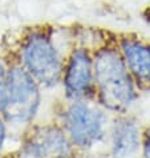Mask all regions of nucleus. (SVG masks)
<instances>
[{"label":"nucleus","mask_w":150,"mask_h":158,"mask_svg":"<svg viewBox=\"0 0 150 158\" xmlns=\"http://www.w3.org/2000/svg\"><path fill=\"white\" fill-rule=\"evenodd\" d=\"M145 158H150V133L148 134L145 142Z\"/></svg>","instance_id":"9d476101"},{"label":"nucleus","mask_w":150,"mask_h":158,"mask_svg":"<svg viewBox=\"0 0 150 158\" xmlns=\"http://www.w3.org/2000/svg\"><path fill=\"white\" fill-rule=\"evenodd\" d=\"M3 139H4V125L2 120H0V149H2V145H3Z\"/></svg>","instance_id":"9b49d317"},{"label":"nucleus","mask_w":150,"mask_h":158,"mask_svg":"<svg viewBox=\"0 0 150 158\" xmlns=\"http://www.w3.org/2000/svg\"><path fill=\"white\" fill-rule=\"evenodd\" d=\"M6 78H7V72H6V69H4L3 65L0 64V90L3 89L4 82H6Z\"/></svg>","instance_id":"1a4fd4ad"},{"label":"nucleus","mask_w":150,"mask_h":158,"mask_svg":"<svg viewBox=\"0 0 150 158\" xmlns=\"http://www.w3.org/2000/svg\"><path fill=\"white\" fill-rule=\"evenodd\" d=\"M39 98L36 82L25 69L15 67L7 73L0 90V109L7 120L14 122L31 120L39 106Z\"/></svg>","instance_id":"f03ea898"},{"label":"nucleus","mask_w":150,"mask_h":158,"mask_svg":"<svg viewBox=\"0 0 150 158\" xmlns=\"http://www.w3.org/2000/svg\"><path fill=\"white\" fill-rule=\"evenodd\" d=\"M65 121L73 142L80 146H90L102 134V114L86 104H73L67 112Z\"/></svg>","instance_id":"20e7f679"},{"label":"nucleus","mask_w":150,"mask_h":158,"mask_svg":"<svg viewBox=\"0 0 150 158\" xmlns=\"http://www.w3.org/2000/svg\"><path fill=\"white\" fill-rule=\"evenodd\" d=\"M138 128L130 120H118L113 130V154L116 158H130L138 149Z\"/></svg>","instance_id":"6e6552de"},{"label":"nucleus","mask_w":150,"mask_h":158,"mask_svg":"<svg viewBox=\"0 0 150 158\" xmlns=\"http://www.w3.org/2000/svg\"><path fill=\"white\" fill-rule=\"evenodd\" d=\"M27 150L35 158H64L69 153V143L59 129L44 128L31 137Z\"/></svg>","instance_id":"423d86ee"},{"label":"nucleus","mask_w":150,"mask_h":158,"mask_svg":"<svg viewBox=\"0 0 150 158\" xmlns=\"http://www.w3.org/2000/svg\"><path fill=\"white\" fill-rule=\"evenodd\" d=\"M93 72L101 94L108 108L120 110L134 98L133 84L126 65L114 49H101L93 60Z\"/></svg>","instance_id":"f257e3e1"},{"label":"nucleus","mask_w":150,"mask_h":158,"mask_svg":"<svg viewBox=\"0 0 150 158\" xmlns=\"http://www.w3.org/2000/svg\"><path fill=\"white\" fill-rule=\"evenodd\" d=\"M21 59L27 72L43 85H56L61 78L63 64L49 36L41 32L32 33L21 49Z\"/></svg>","instance_id":"7ed1b4c3"},{"label":"nucleus","mask_w":150,"mask_h":158,"mask_svg":"<svg viewBox=\"0 0 150 158\" xmlns=\"http://www.w3.org/2000/svg\"><path fill=\"white\" fill-rule=\"evenodd\" d=\"M121 49L130 72L140 81L150 82V47L137 40L125 39Z\"/></svg>","instance_id":"0eeeda50"},{"label":"nucleus","mask_w":150,"mask_h":158,"mask_svg":"<svg viewBox=\"0 0 150 158\" xmlns=\"http://www.w3.org/2000/svg\"><path fill=\"white\" fill-rule=\"evenodd\" d=\"M93 76V60L86 51L77 49L70 56L67 73H65V88L69 96L78 97L88 92Z\"/></svg>","instance_id":"39448f33"}]
</instances>
